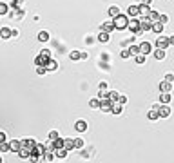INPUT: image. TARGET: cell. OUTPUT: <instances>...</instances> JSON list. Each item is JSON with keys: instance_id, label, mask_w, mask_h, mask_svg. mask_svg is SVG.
I'll list each match as a JSON object with an SVG mask.
<instances>
[{"instance_id": "cell-15", "label": "cell", "mask_w": 174, "mask_h": 163, "mask_svg": "<svg viewBox=\"0 0 174 163\" xmlns=\"http://www.w3.org/2000/svg\"><path fill=\"white\" fill-rule=\"evenodd\" d=\"M138 9H140V15H142V16H149V13H150V6H147V4H143V2L138 6Z\"/></svg>"}, {"instance_id": "cell-37", "label": "cell", "mask_w": 174, "mask_h": 163, "mask_svg": "<svg viewBox=\"0 0 174 163\" xmlns=\"http://www.w3.org/2000/svg\"><path fill=\"white\" fill-rule=\"evenodd\" d=\"M58 136H60V134H58V131H51V132H49V139H51V142H53V139H56Z\"/></svg>"}, {"instance_id": "cell-35", "label": "cell", "mask_w": 174, "mask_h": 163, "mask_svg": "<svg viewBox=\"0 0 174 163\" xmlns=\"http://www.w3.org/2000/svg\"><path fill=\"white\" fill-rule=\"evenodd\" d=\"M7 150H9V143L2 142V143H0V152H7Z\"/></svg>"}, {"instance_id": "cell-27", "label": "cell", "mask_w": 174, "mask_h": 163, "mask_svg": "<svg viewBox=\"0 0 174 163\" xmlns=\"http://www.w3.org/2000/svg\"><path fill=\"white\" fill-rule=\"evenodd\" d=\"M154 58L156 60H163L165 58V49H156L154 51Z\"/></svg>"}, {"instance_id": "cell-7", "label": "cell", "mask_w": 174, "mask_h": 163, "mask_svg": "<svg viewBox=\"0 0 174 163\" xmlns=\"http://www.w3.org/2000/svg\"><path fill=\"white\" fill-rule=\"evenodd\" d=\"M20 143H22V147H24V149H29L31 150L36 142H35V139H31V138H24V139H20Z\"/></svg>"}, {"instance_id": "cell-45", "label": "cell", "mask_w": 174, "mask_h": 163, "mask_svg": "<svg viewBox=\"0 0 174 163\" xmlns=\"http://www.w3.org/2000/svg\"><path fill=\"white\" fill-rule=\"evenodd\" d=\"M118 102H120V103H122V105H123V103H125V102H127V98H125V96H122V94H120V98H118Z\"/></svg>"}, {"instance_id": "cell-41", "label": "cell", "mask_w": 174, "mask_h": 163, "mask_svg": "<svg viewBox=\"0 0 174 163\" xmlns=\"http://www.w3.org/2000/svg\"><path fill=\"white\" fill-rule=\"evenodd\" d=\"M130 44H133V38H130V40H123V42H122V45H123V47H129Z\"/></svg>"}, {"instance_id": "cell-11", "label": "cell", "mask_w": 174, "mask_h": 163, "mask_svg": "<svg viewBox=\"0 0 174 163\" xmlns=\"http://www.w3.org/2000/svg\"><path fill=\"white\" fill-rule=\"evenodd\" d=\"M114 29H116V27H114V22H103V24H102V31H105V33H109V35H111Z\"/></svg>"}, {"instance_id": "cell-20", "label": "cell", "mask_w": 174, "mask_h": 163, "mask_svg": "<svg viewBox=\"0 0 174 163\" xmlns=\"http://www.w3.org/2000/svg\"><path fill=\"white\" fill-rule=\"evenodd\" d=\"M147 118H149V120H152V122H154V120H158V118H160V112H158V109H150V111H149V114H147Z\"/></svg>"}, {"instance_id": "cell-34", "label": "cell", "mask_w": 174, "mask_h": 163, "mask_svg": "<svg viewBox=\"0 0 174 163\" xmlns=\"http://www.w3.org/2000/svg\"><path fill=\"white\" fill-rule=\"evenodd\" d=\"M83 147V139L82 138H76L74 139V149H82Z\"/></svg>"}, {"instance_id": "cell-32", "label": "cell", "mask_w": 174, "mask_h": 163, "mask_svg": "<svg viewBox=\"0 0 174 163\" xmlns=\"http://www.w3.org/2000/svg\"><path fill=\"white\" fill-rule=\"evenodd\" d=\"M80 55H82L80 51H71V53H69V58H71V60H80Z\"/></svg>"}, {"instance_id": "cell-18", "label": "cell", "mask_w": 174, "mask_h": 163, "mask_svg": "<svg viewBox=\"0 0 174 163\" xmlns=\"http://www.w3.org/2000/svg\"><path fill=\"white\" fill-rule=\"evenodd\" d=\"M46 69H47V71H56V69H58V62L53 60V58H49V62L46 63Z\"/></svg>"}, {"instance_id": "cell-24", "label": "cell", "mask_w": 174, "mask_h": 163, "mask_svg": "<svg viewBox=\"0 0 174 163\" xmlns=\"http://www.w3.org/2000/svg\"><path fill=\"white\" fill-rule=\"evenodd\" d=\"M111 112H113V114H120V112H122V103H120V102H113Z\"/></svg>"}, {"instance_id": "cell-17", "label": "cell", "mask_w": 174, "mask_h": 163, "mask_svg": "<svg viewBox=\"0 0 174 163\" xmlns=\"http://www.w3.org/2000/svg\"><path fill=\"white\" fill-rule=\"evenodd\" d=\"M74 129H76L78 132H85V131H87V122H83V120H78V122L74 123Z\"/></svg>"}, {"instance_id": "cell-48", "label": "cell", "mask_w": 174, "mask_h": 163, "mask_svg": "<svg viewBox=\"0 0 174 163\" xmlns=\"http://www.w3.org/2000/svg\"><path fill=\"white\" fill-rule=\"evenodd\" d=\"M20 2H22V0H13V6H18Z\"/></svg>"}, {"instance_id": "cell-36", "label": "cell", "mask_w": 174, "mask_h": 163, "mask_svg": "<svg viewBox=\"0 0 174 163\" xmlns=\"http://www.w3.org/2000/svg\"><path fill=\"white\" fill-rule=\"evenodd\" d=\"M136 63H145V55L138 53V55H136Z\"/></svg>"}, {"instance_id": "cell-9", "label": "cell", "mask_w": 174, "mask_h": 163, "mask_svg": "<svg viewBox=\"0 0 174 163\" xmlns=\"http://www.w3.org/2000/svg\"><path fill=\"white\" fill-rule=\"evenodd\" d=\"M138 47H140V53H142V55H149V53H150V49H152V45H150L149 42H142V44L138 45Z\"/></svg>"}, {"instance_id": "cell-13", "label": "cell", "mask_w": 174, "mask_h": 163, "mask_svg": "<svg viewBox=\"0 0 174 163\" xmlns=\"http://www.w3.org/2000/svg\"><path fill=\"white\" fill-rule=\"evenodd\" d=\"M138 15H140V9H138V6H129V9H127V16H129V18L138 16Z\"/></svg>"}, {"instance_id": "cell-42", "label": "cell", "mask_w": 174, "mask_h": 163, "mask_svg": "<svg viewBox=\"0 0 174 163\" xmlns=\"http://www.w3.org/2000/svg\"><path fill=\"white\" fill-rule=\"evenodd\" d=\"M98 98H100V102H102V100H107L109 96H107V92H102V91H100V96H98Z\"/></svg>"}, {"instance_id": "cell-33", "label": "cell", "mask_w": 174, "mask_h": 163, "mask_svg": "<svg viewBox=\"0 0 174 163\" xmlns=\"http://www.w3.org/2000/svg\"><path fill=\"white\" fill-rule=\"evenodd\" d=\"M7 4H4V2H0V15H7Z\"/></svg>"}, {"instance_id": "cell-49", "label": "cell", "mask_w": 174, "mask_h": 163, "mask_svg": "<svg viewBox=\"0 0 174 163\" xmlns=\"http://www.w3.org/2000/svg\"><path fill=\"white\" fill-rule=\"evenodd\" d=\"M143 4H147V6H150V0H142Z\"/></svg>"}, {"instance_id": "cell-2", "label": "cell", "mask_w": 174, "mask_h": 163, "mask_svg": "<svg viewBox=\"0 0 174 163\" xmlns=\"http://www.w3.org/2000/svg\"><path fill=\"white\" fill-rule=\"evenodd\" d=\"M140 29L142 31H152V20L149 16H142L140 18Z\"/></svg>"}, {"instance_id": "cell-46", "label": "cell", "mask_w": 174, "mask_h": 163, "mask_svg": "<svg viewBox=\"0 0 174 163\" xmlns=\"http://www.w3.org/2000/svg\"><path fill=\"white\" fill-rule=\"evenodd\" d=\"M87 56H89L87 53H82V55H80V60H87Z\"/></svg>"}, {"instance_id": "cell-50", "label": "cell", "mask_w": 174, "mask_h": 163, "mask_svg": "<svg viewBox=\"0 0 174 163\" xmlns=\"http://www.w3.org/2000/svg\"><path fill=\"white\" fill-rule=\"evenodd\" d=\"M0 163H2V156H0Z\"/></svg>"}, {"instance_id": "cell-22", "label": "cell", "mask_w": 174, "mask_h": 163, "mask_svg": "<svg viewBox=\"0 0 174 163\" xmlns=\"http://www.w3.org/2000/svg\"><path fill=\"white\" fill-rule=\"evenodd\" d=\"M18 156L22 158V159H27L31 154H29V149H24V147H20V150H18Z\"/></svg>"}, {"instance_id": "cell-30", "label": "cell", "mask_w": 174, "mask_h": 163, "mask_svg": "<svg viewBox=\"0 0 174 163\" xmlns=\"http://www.w3.org/2000/svg\"><path fill=\"white\" fill-rule=\"evenodd\" d=\"M149 18H150L152 22H156V20H160V13H158V11H152V9H150V13H149Z\"/></svg>"}, {"instance_id": "cell-6", "label": "cell", "mask_w": 174, "mask_h": 163, "mask_svg": "<svg viewBox=\"0 0 174 163\" xmlns=\"http://www.w3.org/2000/svg\"><path fill=\"white\" fill-rule=\"evenodd\" d=\"M163 22H160V20H156V22H152V33H156V35H161V31H163Z\"/></svg>"}, {"instance_id": "cell-4", "label": "cell", "mask_w": 174, "mask_h": 163, "mask_svg": "<svg viewBox=\"0 0 174 163\" xmlns=\"http://www.w3.org/2000/svg\"><path fill=\"white\" fill-rule=\"evenodd\" d=\"M158 112H160V118H169V116H170V107L167 103H163V105H160Z\"/></svg>"}, {"instance_id": "cell-39", "label": "cell", "mask_w": 174, "mask_h": 163, "mask_svg": "<svg viewBox=\"0 0 174 163\" xmlns=\"http://www.w3.org/2000/svg\"><path fill=\"white\" fill-rule=\"evenodd\" d=\"M98 89H100L102 92H107V83H105V82H102V83L98 85Z\"/></svg>"}, {"instance_id": "cell-28", "label": "cell", "mask_w": 174, "mask_h": 163, "mask_svg": "<svg viewBox=\"0 0 174 163\" xmlns=\"http://www.w3.org/2000/svg\"><path fill=\"white\" fill-rule=\"evenodd\" d=\"M107 96H109V100L111 102H118V98H120V94L116 91H111V92H107Z\"/></svg>"}, {"instance_id": "cell-44", "label": "cell", "mask_w": 174, "mask_h": 163, "mask_svg": "<svg viewBox=\"0 0 174 163\" xmlns=\"http://www.w3.org/2000/svg\"><path fill=\"white\" fill-rule=\"evenodd\" d=\"M2 142H6V132L0 131V143H2Z\"/></svg>"}, {"instance_id": "cell-43", "label": "cell", "mask_w": 174, "mask_h": 163, "mask_svg": "<svg viewBox=\"0 0 174 163\" xmlns=\"http://www.w3.org/2000/svg\"><path fill=\"white\" fill-rule=\"evenodd\" d=\"M165 80H167V82H170V83H172V82H174V74H167V76H165Z\"/></svg>"}, {"instance_id": "cell-5", "label": "cell", "mask_w": 174, "mask_h": 163, "mask_svg": "<svg viewBox=\"0 0 174 163\" xmlns=\"http://www.w3.org/2000/svg\"><path fill=\"white\" fill-rule=\"evenodd\" d=\"M100 109H102L103 112H111V109H113V102L109 100V98H107V100H102V102H100Z\"/></svg>"}, {"instance_id": "cell-8", "label": "cell", "mask_w": 174, "mask_h": 163, "mask_svg": "<svg viewBox=\"0 0 174 163\" xmlns=\"http://www.w3.org/2000/svg\"><path fill=\"white\" fill-rule=\"evenodd\" d=\"M13 36V29H9V27H2L0 29V38L2 40H9Z\"/></svg>"}, {"instance_id": "cell-10", "label": "cell", "mask_w": 174, "mask_h": 163, "mask_svg": "<svg viewBox=\"0 0 174 163\" xmlns=\"http://www.w3.org/2000/svg\"><path fill=\"white\" fill-rule=\"evenodd\" d=\"M127 27H129L130 31H134V33H136V31L140 29V20H136V18L133 16V18L129 20V26H127Z\"/></svg>"}, {"instance_id": "cell-29", "label": "cell", "mask_w": 174, "mask_h": 163, "mask_svg": "<svg viewBox=\"0 0 174 163\" xmlns=\"http://www.w3.org/2000/svg\"><path fill=\"white\" fill-rule=\"evenodd\" d=\"M129 53H130V56H133V55H138V53H140V47H138V45H133V44H130V45H129Z\"/></svg>"}, {"instance_id": "cell-40", "label": "cell", "mask_w": 174, "mask_h": 163, "mask_svg": "<svg viewBox=\"0 0 174 163\" xmlns=\"http://www.w3.org/2000/svg\"><path fill=\"white\" fill-rule=\"evenodd\" d=\"M160 22H163V24H167V22H169V16H167V15H160Z\"/></svg>"}, {"instance_id": "cell-16", "label": "cell", "mask_w": 174, "mask_h": 163, "mask_svg": "<svg viewBox=\"0 0 174 163\" xmlns=\"http://www.w3.org/2000/svg\"><path fill=\"white\" fill-rule=\"evenodd\" d=\"M160 91H161V92H170V91H172V83L167 82V80H163V82L160 83Z\"/></svg>"}, {"instance_id": "cell-26", "label": "cell", "mask_w": 174, "mask_h": 163, "mask_svg": "<svg viewBox=\"0 0 174 163\" xmlns=\"http://www.w3.org/2000/svg\"><path fill=\"white\" fill-rule=\"evenodd\" d=\"M38 40H40V42H47V40H49V33H47V31H40V33H38Z\"/></svg>"}, {"instance_id": "cell-25", "label": "cell", "mask_w": 174, "mask_h": 163, "mask_svg": "<svg viewBox=\"0 0 174 163\" xmlns=\"http://www.w3.org/2000/svg\"><path fill=\"white\" fill-rule=\"evenodd\" d=\"M170 100H172L170 92H161V96H160V102H161V103H169Z\"/></svg>"}, {"instance_id": "cell-1", "label": "cell", "mask_w": 174, "mask_h": 163, "mask_svg": "<svg viewBox=\"0 0 174 163\" xmlns=\"http://www.w3.org/2000/svg\"><path fill=\"white\" fill-rule=\"evenodd\" d=\"M113 22H114V27L116 29H127V26H129V16L120 13L118 16L113 18Z\"/></svg>"}, {"instance_id": "cell-47", "label": "cell", "mask_w": 174, "mask_h": 163, "mask_svg": "<svg viewBox=\"0 0 174 163\" xmlns=\"http://www.w3.org/2000/svg\"><path fill=\"white\" fill-rule=\"evenodd\" d=\"M169 44H170V45H174V35H172V36H169Z\"/></svg>"}, {"instance_id": "cell-38", "label": "cell", "mask_w": 174, "mask_h": 163, "mask_svg": "<svg viewBox=\"0 0 174 163\" xmlns=\"http://www.w3.org/2000/svg\"><path fill=\"white\" fill-rule=\"evenodd\" d=\"M120 56H122V58H129V56H130V53H129V49L125 47V49L122 51V55H120Z\"/></svg>"}, {"instance_id": "cell-3", "label": "cell", "mask_w": 174, "mask_h": 163, "mask_svg": "<svg viewBox=\"0 0 174 163\" xmlns=\"http://www.w3.org/2000/svg\"><path fill=\"white\" fill-rule=\"evenodd\" d=\"M169 45H170V44H169V38H165V36L160 35L158 40H156V47H158V49H167Z\"/></svg>"}, {"instance_id": "cell-51", "label": "cell", "mask_w": 174, "mask_h": 163, "mask_svg": "<svg viewBox=\"0 0 174 163\" xmlns=\"http://www.w3.org/2000/svg\"><path fill=\"white\" fill-rule=\"evenodd\" d=\"M138 2H142V0H138Z\"/></svg>"}, {"instance_id": "cell-21", "label": "cell", "mask_w": 174, "mask_h": 163, "mask_svg": "<svg viewBox=\"0 0 174 163\" xmlns=\"http://www.w3.org/2000/svg\"><path fill=\"white\" fill-rule=\"evenodd\" d=\"M118 15H120V7L118 6H111V7H109V16H111V18H114Z\"/></svg>"}, {"instance_id": "cell-19", "label": "cell", "mask_w": 174, "mask_h": 163, "mask_svg": "<svg viewBox=\"0 0 174 163\" xmlns=\"http://www.w3.org/2000/svg\"><path fill=\"white\" fill-rule=\"evenodd\" d=\"M20 147H22V143L18 142V139H13V142H9V150L18 152V150H20Z\"/></svg>"}, {"instance_id": "cell-14", "label": "cell", "mask_w": 174, "mask_h": 163, "mask_svg": "<svg viewBox=\"0 0 174 163\" xmlns=\"http://www.w3.org/2000/svg\"><path fill=\"white\" fill-rule=\"evenodd\" d=\"M63 149L67 150V152H71V150L74 149V139H71V138H67V139H63Z\"/></svg>"}, {"instance_id": "cell-31", "label": "cell", "mask_w": 174, "mask_h": 163, "mask_svg": "<svg viewBox=\"0 0 174 163\" xmlns=\"http://www.w3.org/2000/svg\"><path fill=\"white\" fill-rule=\"evenodd\" d=\"M89 107H91V109H98V107H100V98H93V100L89 102Z\"/></svg>"}, {"instance_id": "cell-23", "label": "cell", "mask_w": 174, "mask_h": 163, "mask_svg": "<svg viewBox=\"0 0 174 163\" xmlns=\"http://www.w3.org/2000/svg\"><path fill=\"white\" fill-rule=\"evenodd\" d=\"M98 42H102V44H107V42H109V33H105V31H100V35H98Z\"/></svg>"}, {"instance_id": "cell-12", "label": "cell", "mask_w": 174, "mask_h": 163, "mask_svg": "<svg viewBox=\"0 0 174 163\" xmlns=\"http://www.w3.org/2000/svg\"><path fill=\"white\" fill-rule=\"evenodd\" d=\"M53 154H55V158H58V159H63L65 156H67V150H65L63 147H60V149H55V150H53Z\"/></svg>"}]
</instances>
